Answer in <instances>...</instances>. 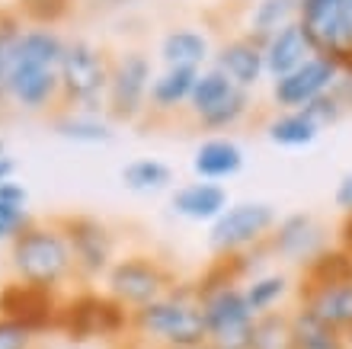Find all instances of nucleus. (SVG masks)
<instances>
[{
	"mask_svg": "<svg viewBox=\"0 0 352 349\" xmlns=\"http://www.w3.org/2000/svg\"><path fill=\"white\" fill-rule=\"evenodd\" d=\"M10 276L23 285L42 288L52 295H71V285L77 282L74 257L67 247L65 234L55 218L38 221L32 218L26 231H19L10 240Z\"/></svg>",
	"mask_w": 352,
	"mask_h": 349,
	"instance_id": "obj_1",
	"label": "nucleus"
},
{
	"mask_svg": "<svg viewBox=\"0 0 352 349\" xmlns=\"http://www.w3.org/2000/svg\"><path fill=\"white\" fill-rule=\"evenodd\" d=\"M192 282L199 304H202L205 343L212 349H250L256 314L250 311L243 285L231 273V263L214 260Z\"/></svg>",
	"mask_w": 352,
	"mask_h": 349,
	"instance_id": "obj_2",
	"label": "nucleus"
},
{
	"mask_svg": "<svg viewBox=\"0 0 352 349\" xmlns=\"http://www.w3.org/2000/svg\"><path fill=\"white\" fill-rule=\"evenodd\" d=\"M129 340L148 349H189L205 343V321L195 282L179 279L157 302L131 311Z\"/></svg>",
	"mask_w": 352,
	"mask_h": 349,
	"instance_id": "obj_3",
	"label": "nucleus"
},
{
	"mask_svg": "<svg viewBox=\"0 0 352 349\" xmlns=\"http://www.w3.org/2000/svg\"><path fill=\"white\" fill-rule=\"evenodd\" d=\"M112 52L90 39H65V55L58 65L61 77V109L80 116H102L106 112V90H109Z\"/></svg>",
	"mask_w": 352,
	"mask_h": 349,
	"instance_id": "obj_4",
	"label": "nucleus"
},
{
	"mask_svg": "<svg viewBox=\"0 0 352 349\" xmlns=\"http://www.w3.org/2000/svg\"><path fill=\"white\" fill-rule=\"evenodd\" d=\"M176 282L179 279L167 260H160L151 250H131V253H119V260L112 263V269L102 279V285H106L102 292L131 314L144 304L157 302Z\"/></svg>",
	"mask_w": 352,
	"mask_h": 349,
	"instance_id": "obj_5",
	"label": "nucleus"
},
{
	"mask_svg": "<svg viewBox=\"0 0 352 349\" xmlns=\"http://www.w3.org/2000/svg\"><path fill=\"white\" fill-rule=\"evenodd\" d=\"M131 314L112 302L106 292L93 288H74L61 302V317H58V333L67 340H129Z\"/></svg>",
	"mask_w": 352,
	"mask_h": 349,
	"instance_id": "obj_6",
	"label": "nucleus"
},
{
	"mask_svg": "<svg viewBox=\"0 0 352 349\" xmlns=\"http://www.w3.org/2000/svg\"><path fill=\"white\" fill-rule=\"evenodd\" d=\"M58 228L65 234L71 257H74L77 282L93 285L96 279H106L112 263L119 260V237L102 218L93 215H58Z\"/></svg>",
	"mask_w": 352,
	"mask_h": 349,
	"instance_id": "obj_7",
	"label": "nucleus"
},
{
	"mask_svg": "<svg viewBox=\"0 0 352 349\" xmlns=\"http://www.w3.org/2000/svg\"><path fill=\"white\" fill-rule=\"evenodd\" d=\"M151 81H154V65L144 48L116 52L106 90V116L112 122H141L148 116Z\"/></svg>",
	"mask_w": 352,
	"mask_h": 349,
	"instance_id": "obj_8",
	"label": "nucleus"
},
{
	"mask_svg": "<svg viewBox=\"0 0 352 349\" xmlns=\"http://www.w3.org/2000/svg\"><path fill=\"white\" fill-rule=\"evenodd\" d=\"M278 221V211L269 202H231L224 215L208 224V247L218 260L241 257L253 247H263Z\"/></svg>",
	"mask_w": 352,
	"mask_h": 349,
	"instance_id": "obj_9",
	"label": "nucleus"
},
{
	"mask_svg": "<svg viewBox=\"0 0 352 349\" xmlns=\"http://www.w3.org/2000/svg\"><path fill=\"white\" fill-rule=\"evenodd\" d=\"M330 231L317 215L311 211H292V215H282L276 221L272 234L266 237V250L272 263H278L282 269H301L311 266L324 250H330Z\"/></svg>",
	"mask_w": 352,
	"mask_h": 349,
	"instance_id": "obj_10",
	"label": "nucleus"
},
{
	"mask_svg": "<svg viewBox=\"0 0 352 349\" xmlns=\"http://www.w3.org/2000/svg\"><path fill=\"white\" fill-rule=\"evenodd\" d=\"M343 67L327 55H311L305 65H298L295 71L282 74L269 83V96L278 109H305L314 100H320L324 93L333 90V83L340 81Z\"/></svg>",
	"mask_w": 352,
	"mask_h": 349,
	"instance_id": "obj_11",
	"label": "nucleus"
},
{
	"mask_svg": "<svg viewBox=\"0 0 352 349\" xmlns=\"http://www.w3.org/2000/svg\"><path fill=\"white\" fill-rule=\"evenodd\" d=\"M61 302L65 295H52L32 285H23L16 279H10L0 288V317L23 324L32 333L58 330V317H61Z\"/></svg>",
	"mask_w": 352,
	"mask_h": 349,
	"instance_id": "obj_12",
	"label": "nucleus"
},
{
	"mask_svg": "<svg viewBox=\"0 0 352 349\" xmlns=\"http://www.w3.org/2000/svg\"><path fill=\"white\" fill-rule=\"evenodd\" d=\"M295 302L340 333L352 330V276L330 279V282H298Z\"/></svg>",
	"mask_w": 352,
	"mask_h": 349,
	"instance_id": "obj_13",
	"label": "nucleus"
},
{
	"mask_svg": "<svg viewBox=\"0 0 352 349\" xmlns=\"http://www.w3.org/2000/svg\"><path fill=\"white\" fill-rule=\"evenodd\" d=\"M212 67L228 74V81L237 83L241 90H256L266 81V65H263V45L241 36L224 39L221 45L212 52Z\"/></svg>",
	"mask_w": 352,
	"mask_h": 349,
	"instance_id": "obj_14",
	"label": "nucleus"
},
{
	"mask_svg": "<svg viewBox=\"0 0 352 349\" xmlns=\"http://www.w3.org/2000/svg\"><path fill=\"white\" fill-rule=\"evenodd\" d=\"M10 103L26 112H48V119L61 109V77L48 67H23L10 71Z\"/></svg>",
	"mask_w": 352,
	"mask_h": 349,
	"instance_id": "obj_15",
	"label": "nucleus"
},
{
	"mask_svg": "<svg viewBox=\"0 0 352 349\" xmlns=\"http://www.w3.org/2000/svg\"><path fill=\"white\" fill-rule=\"evenodd\" d=\"M311 55H314V48H311L307 32L301 29L298 19L285 23L278 32H272V36L263 42V65H266L269 81H276V77H282V74L295 71V67L305 65Z\"/></svg>",
	"mask_w": 352,
	"mask_h": 349,
	"instance_id": "obj_16",
	"label": "nucleus"
},
{
	"mask_svg": "<svg viewBox=\"0 0 352 349\" xmlns=\"http://www.w3.org/2000/svg\"><path fill=\"white\" fill-rule=\"evenodd\" d=\"M195 77H199L195 67H164L160 74H154L151 93H148V116L151 119H160V116L173 119V116L186 112ZM148 116H144V119H148Z\"/></svg>",
	"mask_w": 352,
	"mask_h": 349,
	"instance_id": "obj_17",
	"label": "nucleus"
},
{
	"mask_svg": "<svg viewBox=\"0 0 352 349\" xmlns=\"http://www.w3.org/2000/svg\"><path fill=\"white\" fill-rule=\"evenodd\" d=\"M243 170V147L231 135H212L195 147L192 154V173L208 183L231 180Z\"/></svg>",
	"mask_w": 352,
	"mask_h": 349,
	"instance_id": "obj_18",
	"label": "nucleus"
},
{
	"mask_svg": "<svg viewBox=\"0 0 352 349\" xmlns=\"http://www.w3.org/2000/svg\"><path fill=\"white\" fill-rule=\"evenodd\" d=\"M295 292H298V279L288 269H266L260 276H253L243 282V295L247 304L256 317L272 311H288L295 304Z\"/></svg>",
	"mask_w": 352,
	"mask_h": 349,
	"instance_id": "obj_19",
	"label": "nucleus"
},
{
	"mask_svg": "<svg viewBox=\"0 0 352 349\" xmlns=\"http://www.w3.org/2000/svg\"><path fill=\"white\" fill-rule=\"evenodd\" d=\"M176 215H183L189 221H205L212 224L218 215H224V209L231 205V195L221 183H208V180H195V183H183L170 195Z\"/></svg>",
	"mask_w": 352,
	"mask_h": 349,
	"instance_id": "obj_20",
	"label": "nucleus"
},
{
	"mask_svg": "<svg viewBox=\"0 0 352 349\" xmlns=\"http://www.w3.org/2000/svg\"><path fill=\"white\" fill-rule=\"evenodd\" d=\"M157 55L164 61V67H202L212 65V42L205 32L189 26H173L160 36Z\"/></svg>",
	"mask_w": 352,
	"mask_h": 349,
	"instance_id": "obj_21",
	"label": "nucleus"
},
{
	"mask_svg": "<svg viewBox=\"0 0 352 349\" xmlns=\"http://www.w3.org/2000/svg\"><path fill=\"white\" fill-rule=\"evenodd\" d=\"M65 55V39L58 36L52 26H29L23 29V36L13 52V65L10 71H23V67H48L58 71Z\"/></svg>",
	"mask_w": 352,
	"mask_h": 349,
	"instance_id": "obj_22",
	"label": "nucleus"
},
{
	"mask_svg": "<svg viewBox=\"0 0 352 349\" xmlns=\"http://www.w3.org/2000/svg\"><path fill=\"white\" fill-rule=\"evenodd\" d=\"M320 125H317L307 109H278L266 122V138L276 147H307L320 138Z\"/></svg>",
	"mask_w": 352,
	"mask_h": 349,
	"instance_id": "obj_23",
	"label": "nucleus"
},
{
	"mask_svg": "<svg viewBox=\"0 0 352 349\" xmlns=\"http://www.w3.org/2000/svg\"><path fill=\"white\" fill-rule=\"evenodd\" d=\"M292 317V333H295V349H346V333L324 324L314 311H307L305 304L288 308Z\"/></svg>",
	"mask_w": 352,
	"mask_h": 349,
	"instance_id": "obj_24",
	"label": "nucleus"
},
{
	"mask_svg": "<svg viewBox=\"0 0 352 349\" xmlns=\"http://www.w3.org/2000/svg\"><path fill=\"white\" fill-rule=\"evenodd\" d=\"M292 19H298V0H253L247 10L243 36L263 45L272 32H278Z\"/></svg>",
	"mask_w": 352,
	"mask_h": 349,
	"instance_id": "obj_25",
	"label": "nucleus"
},
{
	"mask_svg": "<svg viewBox=\"0 0 352 349\" xmlns=\"http://www.w3.org/2000/svg\"><path fill=\"white\" fill-rule=\"evenodd\" d=\"M253 106H256V103H253V93L234 87V90L228 93L212 112H205L202 119H195V125H199L202 131H231V129H237V125H243V122L250 119Z\"/></svg>",
	"mask_w": 352,
	"mask_h": 349,
	"instance_id": "obj_26",
	"label": "nucleus"
},
{
	"mask_svg": "<svg viewBox=\"0 0 352 349\" xmlns=\"http://www.w3.org/2000/svg\"><path fill=\"white\" fill-rule=\"evenodd\" d=\"M237 83H231L228 81V74H221L218 67H202L199 71V77H195V83H192V93H189V106H186V112L192 116V122L195 119H202L205 112H212L218 103L228 96V93L234 90Z\"/></svg>",
	"mask_w": 352,
	"mask_h": 349,
	"instance_id": "obj_27",
	"label": "nucleus"
},
{
	"mask_svg": "<svg viewBox=\"0 0 352 349\" xmlns=\"http://www.w3.org/2000/svg\"><path fill=\"white\" fill-rule=\"evenodd\" d=\"M122 183L131 193H160L173 183V170L157 157H138V160L122 167Z\"/></svg>",
	"mask_w": 352,
	"mask_h": 349,
	"instance_id": "obj_28",
	"label": "nucleus"
},
{
	"mask_svg": "<svg viewBox=\"0 0 352 349\" xmlns=\"http://www.w3.org/2000/svg\"><path fill=\"white\" fill-rule=\"evenodd\" d=\"M52 125L58 135H65L71 141H84V145H106L112 141V129L102 116H80V112H55Z\"/></svg>",
	"mask_w": 352,
	"mask_h": 349,
	"instance_id": "obj_29",
	"label": "nucleus"
},
{
	"mask_svg": "<svg viewBox=\"0 0 352 349\" xmlns=\"http://www.w3.org/2000/svg\"><path fill=\"white\" fill-rule=\"evenodd\" d=\"M250 349H295V333H292L288 311H272L256 317Z\"/></svg>",
	"mask_w": 352,
	"mask_h": 349,
	"instance_id": "obj_30",
	"label": "nucleus"
},
{
	"mask_svg": "<svg viewBox=\"0 0 352 349\" xmlns=\"http://www.w3.org/2000/svg\"><path fill=\"white\" fill-rule=\"evenodd\" d=\"M23 36V17L19 10H0V106L10 103V65H13V52Z\"/></svg>",
	"mask_w": 352,
	"mask_h": 349,
	"instance_id": "obj_31",
	"label": "nucleus"
},
{
	"mask_svg": "<svg viewBox=\"0 0 352 349\" xmlns=\"http://www.w3.org/2000/svg\"><path fill=\"white\" fill-rule=\"evenodd\" d=\"M71 0H19V17L32 19L36 26H55L61 17H67Z\"/></svg>",
	"mask_w": 352,
	"mask_h": 349,
	"instance_id": "obj_32",
	"label": "nucleus"
},
{
	"mask_svg": "<svg viewBox=\"0 0 352 349\" xmlns=\"http://www.w3.org/2000/svg\"><path fill=\"white\" fill-rule=\"evenodd\" d=\"M305 109H307V116L320 125V129H330V125H336L340 119H346V116H349V112L343 109V103L333 96V90L324 93L320 100H314L311 106H305Z\"/></svg>",
	"mask_w": 352,
	"mask_h": 349,
	"instance_id": "obj_33",
	"label": "nucleus"
},
{
	"mask_svg": "<svg viewBox=\"0 0 352 349\" xmlns=\"http://www.w3.org/2000/svg\"><path fill=\"white\" fill-rule=\"evenodd\" d=\"M38 333H32L23 324L0 317V349H36Z\"/></svg>",
	"mask_w": 352,
	"mask_h": 349,
	"instance_id": "obj_34",
	"label": "nucleus"
},
{
	"mask_svg": "<svg viewBox=\"0 0 352 349\" xmlns=\"http://www.w3.org/2000/svg\"><path fill=\"white\" fill-rule=\"evenodd\" d=\"M29 224H32V215L26 209H0V240H13Z\"/></svg>",
	"mask_w": 352,
	"mask_h": 349,
	"instance_id": "obj_35",
	"label": "nucleus"
},
{
	"mask_svg": "<svg viewBox=\"0 0 352 349\" xmlns=\"http://www.w3.org/2000/svg\"><path fill=\"white\" fill-rule=\"evenodd\" d=\"M26 202H29L26 186H19L16 180L0 183V209H26Z\"/></svg>",
	"mask_w": 352,
	"mask_h": 349,
	"instance_id": "obj_36",
	"label": "nucleus"
},
{
	"mask_svg": "<svg viewBox=\"0 0 352 349\" xmlns=\"http://www.w3.org/2000/svg\"><path fill=\"white\" fill-rule=\"evenodd\" d=\"M333 205L343 211V218H352V170L340 176V183L333 189Z\"/></svg>",
	"mask_w": 352,
	"mask_h": 349,
	"instance_id": "obj_37",
	"label": "nucleus"
},
{
	"mask_svg": "<svg viewBox=\"0 0 352 349\" xmlns=\"http://www.w3.org/2000/svg\"><path fill=\"white\" fill-rule=\"evenodd\" d=\"M333 96L343 103L346 112H352V74H340V81L333 83Z\"/></svg>",
	"mask_w": 352,
	"mask_h": 349,
	"instance_id": "obj_38",
	"label": "nucleus"
},
{
	"mask_svg": "<svg viewBox=\"0 0 352 349\" xmlns=\"http://www.w3.org/2000/svg\"><path fill=\"white\" fill-rule=\"evenodd\" d=\"M336 247H343L346 253L352 257V218H343V228H340V244Z\"/></svg>",
	"mask_w": 352,
	"mask_h": 349,
	"instance_id": "obj_39",
	"label": "nucleus"
},
{
	"mask_svg": "<svg viewBox=\"0 0 352 349\" xmlns=\"http://www.w3.org/2000/svg\"><path fill=\"white\" fill-rule=\"evenodd\" d=\"M13 173H16V160L10 154L0 157V183H7V180H13Z\"/></svg>",
	"mask_w": 352,
	"mask_h": 349,
	"instance_id": "obj_40",
	"label": "nucleus"
},
{
	"mask_svg": "<svg viewBox=\"0 0 352 349\" xmlns=\"http://www.w3.org/2000/svg\"><path fill=\"white\" fill-rule=\"evenodd\" d=\"M340 67H343V74H352V55L346 58V61H343V65H340Z\"/></svg>",
	"mask_w": 352,
	"mask_h": 349,
	"instance_id": "obj_41",
	"label": "nucleus"
},
{
	"mask_svg": "<svg viewBox=\"0 0 352 349\" xmlns=\"http://www.w3.org/2000/svg\"><path fill=\"white\" fill-rule=\"evenodd\" d=\"M125 349H148V346H141V343H135V340H125Z\"/></svg>",
	"mask_w": 352,
	"mask_h": 349,
	"instance_id": "obj_42",
	"label": "nucleus"
},
{
	"mask_svg": "<svg viewBox=\"0 0 352 349\" xmlns=\"http://www.w3.org/2000/svg\"><path fill=\"white\" fill-rule=\"evenodd\" d=\"M3 154H7V141L0 138V157H3Z\"/></svg>",
	"mask_w": 352,
	"mask_h": 349,
	"instance_id": "obj_43",
	"label": "nucleus"
},
{
	"mask_svg": "<svg viewBox=\"0 0 352 349\" xmlns=\"http://www.w3.org/2000/svg\"><path fill=\"white\" fill-rule=\"evenodd\" d=\"M346 349H352V330L346 333Z\"/></svg>",
	"mask_w": 352,
	"mask_h": 349,
	"instance_id": "obj_44",
	"label": "nucleus"
},
{
	"mask_svg": "<svg viewBox=\"0 0 352 349\" xmlns=\"http://www.w3.org/2000/svg\"><path fill=\"white\" fill-rule=\"evenodd\" d=\"M189 349H212L208 343H199V346H189Z\"/></svg>",
	"mask_w": 352,
	"mask_h": 349,
	"instance_id": "obj_45",
	"label": "nucleus"
}]
</instances>
